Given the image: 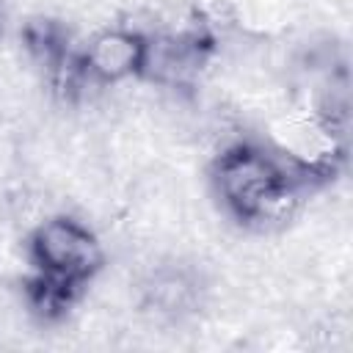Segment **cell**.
I'll list each match as a JSON object with an SVG mask.
<instances>
[{"label":"cell","mask_w":353,"mask_h":353,"mask_svg":"<svg viewBox=\"0 0 353 353\" xmlns=\"http://www.w3.org/2000/svg\"><path fill=\"white\" fill-rule=\"evenodd\" d=\"M215 188L240 221H279L295 204V176H290V168L279 157L245 143L218 157Z\"/></svg>","instance_id":"cell-1"},{"label":"cell","mask_w":353,"mask_h":353,"mask_svg":"<svg viewBox=\"0 0 353 353\" xmlns=\"http://www.w3.org/2000/svg\"><path fill=\"white\" fill-rule=\"evenodd\" d=\"M143 36L124 28H110L97 33L80 55V66L88 80L119 83L130 74H141Z\"/></svg>","instance_id":"cell-3"},{"label":"cell","mask_w":353,"mask_h":353,"mask_svg":"<svg viewBox=\"0 0 353 353\" xmlns=\"http://www.w3.org/2000/svg\"><path fill=\"white\" fill-rule=\"evenodd\" d=\"M30 256L36 262V281L74 292L102 265L97 237L74 218H50L30 237Z\"/></svg>","instance_id":"cell-2"}]
</instances>
